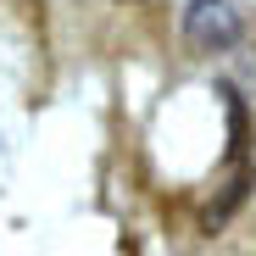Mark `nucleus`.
<instances>
[{"instance_id":"1","label":"nucleus","mask_w":256,"mask_h":256,"mask_svg":"<svg viewBox=\"0 0 256 256\" xmlns=\"http://www.w3.org/2000/svg\"><path fill=\"white\" fill-rule=\"evenodd\" d=\"M184 45L200 50V56H218V50H234L245 39V17L234 0H190L184 6Z\"/></svg>"}]
</instances>
